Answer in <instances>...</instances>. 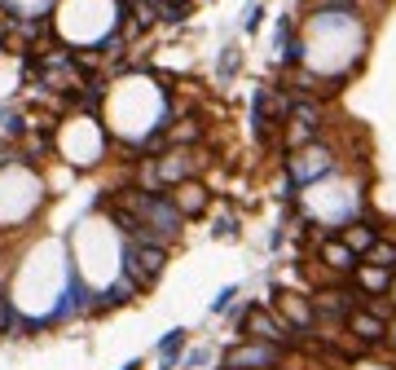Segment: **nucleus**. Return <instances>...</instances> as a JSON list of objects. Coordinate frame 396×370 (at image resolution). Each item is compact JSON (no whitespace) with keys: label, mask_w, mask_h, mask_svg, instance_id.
<instances>
[{"label":"nucleus","mask_w":396,"mask_h":370,"mask_svg":"<svg viewBox=\"0 0 396 370\" xmlns=\"http://www.w3.org/2000/svg\"><path fill=\"white\" fill-rule=\"evenodd\" d=\"M163 269H167V243H137V238H132L124 247V273L141 291H150V286L163 278Z\"/></svg>","instance_id":"1"},{"label":"nucleus","mask_w":396,"mask_h":370,"mask_svg":"<svg viewBox=\"0 0 396 370\" xmlns=\"http://www.w3.org/2000/svg\"><path fill=\"white\" fill-rule=\"evenodd\" d=\"M238 331H243V340H269V344H286V349L295 340V326L282 313H273L269 304H247L238 313Z\"/></svg>","instance_id":"2"},{"label":"nucleus","mask_w":396,"mask_h":370,"mask_svg":"<svg viewBox=\"0 0 396 370\" xmlns=\"http://www.w3.org/2000/svg\"><path fill=\"white\" fill-rule=\"evenodd\" d=\"M334 154L321 146V141H308V146H299L291 159H286V172L295 176V185L299 189H308V185H317V181H326V176H334Z\"/></svg>","instance_id":"3"},{"label":"nucleus","mask_w":396,"mask_h":370,"mask_svg":"<svg viewBox=\"0 0 396 370\" xmlns=\"http://www.w3.org/2000/svg\"><path fill=\"white\" fill-rule=\"evenodd\" d=\"M286 362V344L269 340H243L238 349L220 357V370H264V366H282Z\"/></svg>","instance_id":"4"},{"label":"nucleus","mask_w":396,"mask_h":370,"mask_svg":"<svg viewBox=\"0 0 396 370\" xmlns=\"http://www.w3.org/2000/svg\"><path fill=\"white\" fill-rule=\"evenodd\" d=\"M343 331H348L357 344H366V349H379V344L388 340V317L375 313L370 304H357L352 313L343 317Z\"/></svg>","instance_id":"5"},{"label":"nucleus","mask_w":396,"mask_h":370,"mask_svg":"<svg viewBox=\"0 0 396 370\" xmlns=\"http://www.w3.org/2000/svg\"><path fill=\"white\" fill-rule=\"evenodd\" d=\"M317 256H321V265H326L334 278H352V273L361 269V256H357L339 234H326V238H321V252H317Z\"/></svg>","instance_id":"6"},{"label":"nucleus","mask_w":396,"mask_h":370,"mask_svg":"<svg viewBox=\"0 0 396 370\" xmlns=\"http://www.w3.org/2000/svg\"><path fill=\"white\" fill-rule=\"evenodd\" d=\"M154 168H159V181H163V185H181V181H189V176H194L198 159L189 154V146H172L163 159H154Z\"/></svg>","instance_id":"7"},{"label":"nucleus","mask_w":396,"mask_h":370,"mask_svg":"<svg viewBox=\"0 0 396 370\" xmlns=\"http://www.w3.org/2000/svg\"><path fill=\"white\" fill-rule=\"evenodd\" d=\"M172 198H176V207L185 212V221H194V216H207V207H211V194H207V185H198L194 176L181 185H172Z\"/></svg>","instance_id":"8"},{"label":"nucleus","mask_w":396,"mask_h":370,"mask_svg":"<svg viewBox=\"0 0 396 370\" xmlns=\"http://www.w3.org/2000/svg\"><path fill=\"white\" fill-rule=\"evenodd\" d=\"M339 238H343L348 247H352L357 256H366V252H370V247L379 243L383 234H379V230H375V225H370V221H348L343 230H339Z\"/></svg>","instance_id":"9"},{"label":"nucleus","mask_w":396,"mask_h":370,"mask_svg":"<svg viewBox=\"0 0 396 370\" xmlns=\"http://www.w3.org/2000/svg\"><path fill=\"white\" fill-rule=\"evenodd\" d=\"M392 278H396L392 269H379V265H366V260H361V269L352 273V282L361 286L366 295H388V286H392Z\"/></svg>","instance_id":"10"},{"label":"nucleus","mask_w":396,"mask_h":370,"mask_svg":"<svg viewBox=\"0 0 396 370\" xmlns=\"http://www.w3.org/2000/svg\"><path fill=\"white\" fill-rule=\"evenodd\" d=\"M185 340H189V331H181V326H176V331H167V335L159 340V366H163V370H172L176 362H181Z\"/></svg>","instance_id":"11"},{"label":"nucleus","mask_w":396,"mask_h":370,"mask_svg":"<svg viewBox=\"0 0 396 370\" xmlns=\"http://www.w3.org/2000/svg\"><path fill=\"white\" fill-rule=\"evenodd\" d=\"M238 71H243V44H225L220 57H216V80H220V84H229Z\"/></svg>","instance_id":"12"},{"label":"nucleus","mask_w":396,"mask_h":370,"mask_svg":"<svg viewBox=\"0 0 396 370\" xmlns=\"http://www.w3.org/2000/svg\"><path fill=\"white\" fill-rule=\"evenodd\" d=\"M361 260H366V265H379V269H392L396 273V243H392V238H379Z\"/></svg>","instance_id":"13"},{"label":"nucleus","mask_w":396,"mask_h":370,"mask_svg":"<svg viewBox=\"0 0 396 370\" xmlns=\"http://www.w3.org/2000/svg\"><path fill=\"white\" fill-rule=\"evenodd\" d=\"M167 141L172 146H194V141H202V124L198 119H181V124L167 128Z\"/></svg>","instance_id":"14"},{"label":"nucleus","mask_w":396,"mask_h":370,"mask_svg":"<svg viewBox=\"0 0 396 370\" xmlns=\"http://www.w3.org/2000/svg\"><path fill=\"white\" fill-rule=\"evenodd\" d=\"M260 27H264V5H260V0H251L247 14H243V31H247V35H256Z\"/></svg>","instance_id":"15"},{"label":"nucleus","mask_w":396,"mask_h":370,"mask_svg":"<svg viewBox=\"0 0 396 370\" xmlns=\"http://www.w3.org/2000/svg\"><path fill=\"white\" fill-rule=\"evenodd\" d=\"M234 300H238V286H225V291L211 300V313H216V317H220V313H229V308H234Z\"/></svg>","instance_id":"16"},{"label":"nucleus","mask_w":396,"mask_h":370,"mask_svg":"<svg viewBox=\"0 0 396 370\" xmlns=\"http://www.w3.org/2000/svg\"><path fill=\"white\" fill-rule=\"evenodd\" d=\"M211 234H216V238H238V216H220Z\"/></svg>","instance_id":"17"},{"label":"nucleus","mask_w":396,"mask_h":370,"mask_svg":"<svg viewBox=\"0 0 396 370\" xmlns=\"http://www.w3.org/2000/svg\"><path fill=\"white\" fill-rule=\"evenodd\" d=\"M211 362V349H194V353H185V366L189 370H198V366H207Z\"/></svg>","instance_id":"18"},{"label":"nucleus","mask_w":396,"mask_h":370,"mask_svg":"<svg viewBox=\"0 0 396 370\" xmlns=\"http://www.w3.org/2000/svg\"><path fill=\"white\" fill-rule=\"evenodd\" d=\"M383 344H388V349H396V313L388 317V340H383Z\"/></svg>","instance_id":"19"},{"label":"nucleus","mask_w":396,"mask_h":370,"mask_svg":"<svg viewBox=\"0 0 396 370\" xmlns=\"http://www.w3.org/2000/svg\"><path fill=\"white\" fill-rule=\"evenodd\" d=\"M388 300H392V304H396V278H392V286H388Z\"/></svg>","instance_id":"20"},{"label":"nucleus","mask_w":396,"mask_h":370,"mask_svg":"<svg viewBox=\"0 0 396 370\" xmlns=\"http://www.w3.org/2000/svg\"><path fill=\"white\" fill-rule=\"evenodd\" d=\"M119 370H141V362H128V366H119Z\"/></svg>","instance_id":"21"},{"label":"nucleus","mask_w":396,"mask_h":370,"mask_svg":"<svg viewBox=\"0 0 396 370\" xmlns=\"http://www.w3.org/2000/svg\"><path fill=\"white\" fill-rule=\"evenodd\" d=\"M150 5H154V9H159V5H163V0H150Z\"/></svg>","instance_id":"22"},{"label":"nucleus","mask_w":396,"mask_h":370,"mask_svg":"<svg viewBox=\"0 0 396 370\" xmlns=\"http://www.w3.org/2000/svg\"><path fill=\"white\" fill-rule=\"evenodd\" d=\"M264 370H278V366H264Z\"/></svg>","instance_id":"23"}]
</instances>
